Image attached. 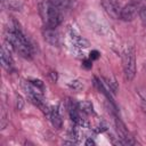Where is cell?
Segmentation results:
<instances>
[{"label":"cell","instance_id":"2","mask_svg":"<svg viewBox=\"0 0 146 146\" xmlns=\"http://www.w3.org/2000/svg\"><path fill=\"white\" fill-rule=\"evenodd\" d=\"M122 67L124 79L127 81H132L136 75V51L132 46L127 47L122 54Z\"/></svg>","mask_w":146,"mask_h":146},{"label":"cell","instance_id":"1","mask_svg":"<svg viewBox=\"0 0 146 146\" xmlns=\"http://www.w3.org/2000/svg\"><path fill=\"white\" fill-rule=\"evenodd\" d=\"M6 40L7 43L10 44V47L19 54L22 57L30 59L33 56V49L31 43L29 42L27 38L24 35L19 26L14 22L11 25H9L7 33H6Z\"/></svg>","mask_w":146,"mask_h":146},{"label":"cell","instance_id":"5","mask_svg":"<svg viewBox=\"0 0 146 146\" xmlns=\"http://www.w3.org/2000/svg\"><path fill=\"white\" fill-rule=\"evenodd\" d=\"M102 5H103L104 9L106 10V13L111 17H113L115 19L120 18L121 10H122V7H121L120 2H117L116 0H103Z\"/></svg>","mask_w":146,"mask_h":146},{"label":"cell","instance_id":"10","mask_svg":"<svg viewBox=\"0 0 146 146\" xmlns=\"http://www.w3.org/2000/svg\"><path fill=\"white\" fill-rule=\"evenodd\" d=\"M48 1H49L50 3H52V5H55L56 7L60 8V9L65 8V7L67 6V3H68L67 0H48Z\"/></svg>","mask_w":146,"mask_h":146},{"label":"cell","instance_id":"13","mask_svg":"<svg viewBox=\"0 0 146 146\" xmlns=\"http://www.w3.org/2000/svg\"><path fill=\"white\" fill-rule=\"evenodd\" d=\"M99 57V52L97 51V50H94V51H91V54H90V59L92 60V59H97Z\"/></svg>","mask_w":146,"mask_h":146},{"label":"cell","instance_id":"3","mask_svg":"<svg viewBox=\"0 0 146 146\" xmlns=\"http://www.w3.org/2000/svg\"><path fill=\"white\" fill-rule=\"evenodd\" d=\"M44 11H46V18H47V26L55 29L63 22L62 9L56 7L55 5L50 3L49 1L46 5Z\"/></svg>","mask_w":146,"mask_h":146},{"label":"cell","instance_id":"6","mask_svg":"<svg viewBox=\"0 0 146 146\" xmlns=\"http://www.w3.org/2000/svg\"><path fill=\"white\" fill-rule=\"evenodd\" d=\"M1 64L2 67L6 68L8 72H10L14 68V59L7 44H3L1 48Z\"/></svg>","mask_w":146,"mask_h":146},{"label":"cell","instance_id":"7","mask_svg":"<svg viewBox=\"0 0 146 146\" xmlns=\"http://www.w3.org/2000/svg\"><path fill=\"white\" fill-rule=\"evenodd\" d=\"M47 116L49 117L51 124L56 128V129H62L63 127V119H62V115L59 113V110L55 106H50L49 107V111L47 113Z\"/></svg>","mask_w":146,"mask_h":146},{"label":"cell","instance_id":"8","mask_svg":"<svg viewBox=\"0 0 146 146\" xmlns=\"http://www.w3.org/2000/svg\"><path fill=\"white\" fill-rule=\"evenodd\" d=\"M43 35H44V40H47L50 44H52V46H58V43H59V38H58V34H57V32L55 31L54 27L47 26L46 31L43 32Z\"/></svg>","mask_w":146,"mask_h":146},{"label":"cell","instance_id":"9","mask_svg":"<svg viewBox=\"0 0 146 146\" xmlns=\"http://www.w3.org/2000/svg\"><path fill=\"white\" fill-rule=\"evenodd\" d=\"M70 36H71L72 43H73L76 48H79V49H84V48L88 47V41H87L84 38H82L81 35H79L75 31L71 30V32H70Z\"/></svg>","mask_w":146,"mask_h":146},{"label":"cell","instance_id":"11","mask_svg":"<svg viewBox=\"0 0 146 146\" xmlns=\"http://www.w3.org/2000/svg\"><path fill=\"white\" fill-rule=\"evenodd\" d=\"M139 17H140V19H141L144 26L146 27V6L141 7V9H140V11H139Z\"/></svg>","mask_w":146,"mask_h":146},{"label":"cell","instance_id":"4","mask_svg":"<svg viewBox=\"0 0 146 146\" xmlns=\"http://www.w3.org/2000/svg\"><path fill=\"white\" fill-rule=\"evenodd\" d=\"M140 9H141V7H140L139 2L131 1L128 5H125L124 7H122L120 18L125 21V22H130V21H132L137 16V14H139Z\"/></svg>","mask_w":146,"mask_h":146},{"label":"cell","instance_id":"14","mask_svg":"<svg viewBox=\"0 0 146 146\" xmlns=\"http://www.w3.org/2000/svg\"><path fill=\"white\" fill-rule=\"evenodd\" d=\"M71 87H72V88H74V89H80L82 86H81V83H79V81H72Z\"/></svg>","mask_w":146,"mask_h":146},{"label":"cell","instance_id":"12","mask_svg":"<svg viewBox=\"0 0 146 146\" xmlns=\"http://www.w3.org/2000/svg\"><path fill=\"white\" fill-rule=\"evenodd\" d=\"M140 106H141L143 112H144V113H145V115H146V98L141 97V100H140Z\"/></svg>","mask_w":146,"mask_h":146},{"label":"cell","instance_id":"15","mask_svg":"<svg viewBox=\"0 0 146 146\" xmlns=\"http://www.w3.org/2000/svg\"><path fill=\"white\" fill-rule=\"evenodd\" d=\"M86 144H87V145H89V144H95V143H94L91 139H89V140H87V141H86Z\"/></svg>","mask_w":146,"mask_h":146}]
</instances>
